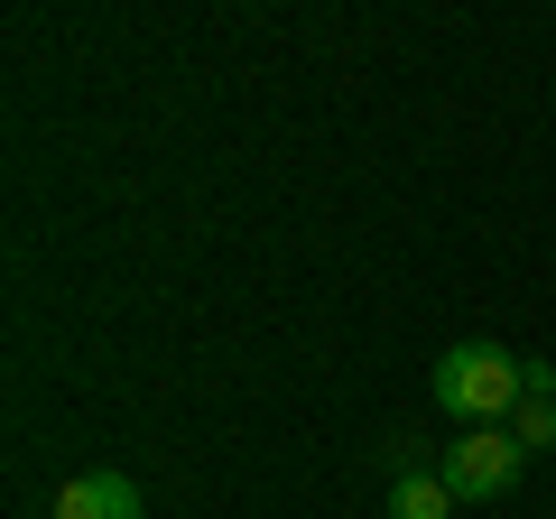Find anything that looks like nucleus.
Masks as SVG:
<instances>
[{
	"instance_id": "1",
	"label": "nucleus",
	"mask_w": 556,
	"mask_h": 519,
	"mask_svg": "<svg viewBox=\"0 0 556 519\" xmlns=\"http://www.w3.org/2000/svg\"><path fill=\"white\" fill-rule=\"evenodd\" d=\"M519 400H529V362L501 353V343H455L437 362V408H455L473 427H510Z\"/></svg>"
},
{
	"instance_id": "2",
	"label": "nucleus",
	"mask_w": 556,
	"mask_h": 519,
	"mask_svg": "<svg viewBox=\"0 0 556 519\" xmlns=\"http://www.w3.org/2000/svg\"><path fill=\"white\" fill-rule=\"evenodd\" d=\"M445 492L455 501H501V492H519V473H529V445L510 436V427H473L464 445H445Z\"/></svg>"
},
{
	"instance_id": "3",
	"label": "nucleus",
	"mask_w": 556,
	"mask_h": 519,
	"mask_svg": "<svg viewBox=\"0 0 556 519\" xmlns=\"http://www.w3.org/2000/svg\"><path fill=\"white\" fill-rule=\"evenodd\" d=\"M47 519H139V482L130 473H75V482H56Z\"/></svg>"
},
{
	"instance_id": "4",
	"label": "nucleus",
	"mask_w": 556,
	"mask_h": 519,
	"mask_svg": "<svg viewBox=\"0 0 556 519\" xmlns=\"http://www.w3.org/2000/svg\"><path fill=\"white\" fill-rule=\"evenodd\" d=\"M464 501L445 492V473H408V482H390V519H455Z\"/></svg>"
},
{
	"instance_id": "5",
	"label": "nucleus",
	"mask_w": 556,
	"mask_h": 519,
	"mask_svg": "<svg viewBox=\"0 0 556 519\" xmlns=\"http://www.w3.org/2000/svg\"><path fill=\"white\" fill-rule=\"evenodd\" d=\"M510 436L529 445V455H547V445H556V390H529V400L510 408Z\"/></svg>"
}]
</instances>
